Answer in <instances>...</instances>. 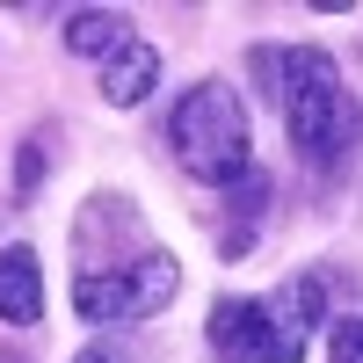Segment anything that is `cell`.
<instances>
[{
	"mask_svg": "<svg viewBox=\"0 0 363 363\" xmlns=\"http://www.w3.org/2000/svg\"><path fill=\"white\" fill-rule=\"evenodd\" d=\"M44 167H51V131H37V138L22 145V167H15V196H29V189H37V182H44Z\"/></svg>",
	"mask_w": 363,
	"mask_h": 363,
	"instance_id": "30bf717a",
	"label": "cell"
},
{
	"mask_svg": "<svg viewBox=\"0 0 363 363\" xmlns=\"http://www.w3.org/2000/svg\"><path fill=\"white\" fill-rule=\"evenodd\" d=\"M182 291V262L167 247H145L138 262H95L73 277V313L95 327H124V320H153L167 298Z\"/></svg>",
	"mask_w": 363,
	"mask_h": 363,
	"instance_id": "3957f363",
	"label": "cell"
},
{
	"mask_svg": "<svg viewBox=\"0 0 363 363\" xmlns=\"http://www.w3.org/2000/svg\"><path fill=\"white\" fill-rule=\"evenodd\" d=\"M0 320L8 327L44 320V269H37L29 247H0Z\"/></svg>",
	"mask_w": 363,
	"mask_h": 363,
	"instance_id": "8992f818",
	"label": "cell"
},
{
	"mask_svg": "<svg viewBox=\"0 0 363 363\" xmlns=\"http://www.w3.org/2000/svg\"><path fill=\"white\" fill-rule=\"evenodd\" d=\"M73 363H145V356H138V349H124V342H109V335H102V342H87V349H80Z\"/></svg>",
	"mask_w": 363,
	"mask_h": 363,
	"instance_id": "8fae6325",
	"label": "cell"
},
{
	"mask_svg": "<svg viewBox=\"0 0 363 363\" xmlns=\"http://www.w3.org/2000/svg\"><path fill=\"white\" fill-rule=\"evenodd\" d=\"M277 102H284V131H291V145H298V160L320 167V174H342L349 153L363 145V102L349 95L342 66H335L320 44L284 51Z\"/></svg>",
	"mask_w": 363,
	"mask_h": 363,
	"instance_id": "6da1fadb",
	"label": "cell"
},
{
	"mask_svg": "<svg viewBox=\"0 0 363 363\" xmlns=\"http://www.w3.org/2000/svg\"><path fill=\"white\" fill-rule=\"evenodd\" d=\"M131 44V15H116V8H73L66 15V51L73 58H116Z\"/></svg>",
	"mask_w": 363,
	"mask_h": 363,
	"instance_id": "ba28073f",
	"label": "cell"
},
{
	"mask_svg": "<svg viewBox=\"0 0 363 363\" xmlns=\"http://www.w3.org/2000/svg\"><path fill=\"white\" fill-rule=\"evenodd\" d=\"M327 363H363V313L327 327Z\"/></svg>",
	"mask_w": 363,
	"mask_h": 363,
	"instance_id": "9c48e42d",
	"label": "cell"
},
{
	"mask_svg": "<svg viewBox=\"0 0 363 363\" xmlns=\"http://www.w3.org/2000/svg\"><path fill=\"white\" fill-rule=\"evenodd\" d=\"M167 138H174V160L196 182H211V189H233V182L255 174L247 102H240V87H225V80H196L189 95L174 102V116H167Z\"/></svg>",
	"mask_w": 363,
	"mask_h": 363,
	"instance_id": "7a4b0ae2",
	"label": "cell"
},
{
	"mask_svg": "<svg viewBox=\"0 0 363 363\" xmlns=\"http://www.w3.org/2000/svg\"><path fill=\"white\" fill-rule=\"evenodd\" d=\"M153 80H160V51L131 37V44L102 66V102H109V109H138L145 95H153Z\"/></svg>",
	"mask_w": 363,
	"mask_h": 363,
	"instance_id": "52a82bcc",
	"label": "cell"
},
{
	"mask_svg": "<svg viewBox=\"0 0 363 363\" xmlns=\"http://www.w3.org/2000/svg\"><path fill=\"white\" fill-rule=\"evenodd\" d=\"M203 335H211V356L218 363H284V342H277V327H269L262 298H218L211 320H203Z\"/></svg>",
	"mask_w": 363,
	"mask_h": 363,
	"instance_id": "277c9868",
	"label": "cell"
},
{
	"mask_svg": "<svg viewBox=\"0 0 363 363\" xmlns=\"http://www.w3.org/2000/svg\"><path fill=\"white\" fill-rule=\"evenodd\" d=\"M262 306H269V327H277V342H284V363H298L306 342H313V327L327 320V284L320 277H284Z\"/></svg>",
	"mask_w": 363,
	"mask_h": 363,
	"instance_id": "5b68a950",
	"label": "cell"
}]
</instances>
